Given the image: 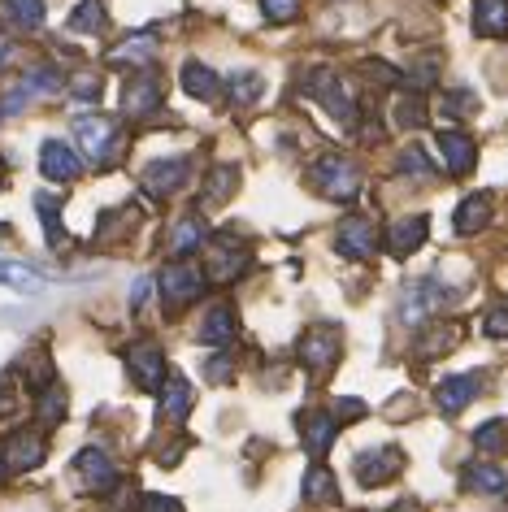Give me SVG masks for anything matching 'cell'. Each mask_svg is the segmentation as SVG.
Segmentation results:
<instances>
[{
	"label": "cell",
	"instance_id": "1",
	"mask_svg": "<svg viewBox=\"0 0 508 512\" xmlns=\"http://www.w3.org/2000/svg\"><path fill=\"white\" fill-rule=\"evenodd\" d=\"M309 183H313L317 196L348 204V200H357V191H361V170L344 157V152H326V157H317L309 165Z\"/></svg>",
	"mask_w": 508,
	"mask_h": 512
},
{
	"label": "cell",
	"instance_id": "2",
	"mask_svg": "<svg viewBox=\"0 0 508 512\" xmlns=\"http://www.w3.org/2000/svg\"><path fill=\"white\" fill-rule=\"evenodd\" d=\"M304 92H309L313 100H322L326 113L339 126H348V131L357 126V105H352L348 87H344V79H339L335 70H309V74H304Z\"/></svg>",
	"mask_w": 508,
	"mask_h": 512
},
{
	"label": "cell",
	"instance_id": "3",
	"mask_svg": "<svg viewBox=\"0 0 508 512\" xmlns=\"http://www.w3.org/2000/svg\"><path fill=\"white\" fill-rule=\"evenodd\" d=\"M74 139H79V148L96 165H109L113 152H118V126H113V118H105V113H83V118H74Z\"/></svg>",
	"mask_w": 508,
	"mask_h": 512
},
{
	"label": "cell",
	"instance_id": "4",
	"mask_svg": "<svg viewBox=\"0 0 508 512\" xmlns=\"http://www.w3.org/2000/svg\"><path fill=\"white\" fill-rule=\"evenodd\" d=\"M452 300H456V291H448L439 278H417V283L400 296V317L409 326H422L430 313H439L443 304H452Z\"/></svg>",
	"mask_w": 508,
	"mask_h": 512
},
{
	"label": "cell",
	"instance_id": "5",
	"mask_svg": "<svg viewBox=\"0 0 508 512\" xmlns=\"http://www.w3.org/2000/svg\"><path fill=\"white\" fill-rule=\"evenodd\" d=\"M200 291H205V274L196 270L187 256H179L174 265H165L161 270V300H165V309H183V304H192Z\"/></svg>",
	"mask_w": 508,
	"mask_h": 512
},
{
	"label": "cell",
	"instance_id": "6",
	"mask_svg": "<svg viewBox=\"0 0 508 512\" xmlns=\"http://www.w3.org/2000/svg\"><path fill=\"white\" fill-rule=\"evenodd\" d=\"M205 270H209L213 283H235V278L248 270V243H235L231 235L209 239V248H205Z\"/></svg>",
	"mask_w": 508,
	"mask_h": 512
},
{
	"label": "cell",
	"instance_id": "7",
	"mask_svg": "<svg viewBox=\"0 0 508 512\" xmlns=\"http://www.w3.org/2000/svg\"><path fill=\"white\" fill-rule=\"evenodd\" d=\"M339 352H344V339H339L335 326H313L309 335L300 339V361H304V369H313V374H330Z\"/></svg>",
	"mask_w": 508,
	"mask_h": 512
},
{
	"label": "cell",
	"instance_id": "8",
	"mask_svg": "<svg viewBox=\"0 0 508 512\" xmlns=\"http://www.w3.org/2000/svg\"><path fill=\"white\" fill-rule=\"evenodd\" d=\"M126 365H131V378L139 391H161L165 387V356L152 339H139L131 352H126Z\"/></svg>",
	"mask_w": 508,
	"mask_h": 512
},
{
	"label": "cell",
	"instance_id": "9",
	"mask_svg": "<svg viewBox=\"0 0 508 512\" xmlns=\"http://www.w3.org/2000/svg\"><path fill=\"white\" fill-rule=\"evenodd\" d=\"M187 174H192V161L187 157H161V161H152L144 174H139V183H144L148 196H174L179 187H187Z\"/></svg>",
	"mask_w": 508,
	"mask_h": 512
},
{
	"label": "cell",
	"instance_id": "10",
	"mask_svg": "<svg viewBox=\"0 0 508 512\" xmlns=\"http://www.w3.org/2000/svg\"><path fill=\"white\" fill-rule=\"evenodd\" d=\"M74 473H79V486L87 495H109L118 486V469L100 447H87V452L74 456Z\"/></svg>",
	"mask_w": 508,
	"mask_h": 512
},
{
	"label": "cell",
	"instance_id": "11",
	"mask_svg": "<svg viewBox=\"0 0 508 512\" xmlns=\"http://www.w3.org/2000/svg\"><path fill=\"white\" fill-rule=\"evenodd\" d=\"M404 469V452L400 447H370L357 456V482L361 486H387L391 478H400Z\"/></svg>",
	"mask_w": 508,
	"mask_h": 512
},
{
	"label": "cell",
	"instance_id": "12",
	"mask_svg": "<svg viewBox=\"0 0 508 512\" xmlns=\"http://www.w3.org/2000/svg\"><path fill=\"white\" fill-rule=\"evenodd\" d=\"M335 243H339V252H344L348 261H370V256L378 252V230H374L370 217H344Z\"/></svg>",
	"mask_w": 508,
	"mask_h": 512
},
{
	"label": "cell",
	"instance_id": "13",
	"mask_svg": "<svg viewBox=\"0 0 508 512\" xmlns=\"http://www.w3.org/2000/svg\"><path fill=\"white\" fill-rule=\"evenodd\" d=\"M40 170H44V178H53V183H74V178L83 174V161H79V152H74L70 144H61V139H44Z\"/></svg>",
	"mask_w": 508,
	"mask_h": 512
},
{
	"label": "cell",
	"instance_id": "14",
	"mask_svg": "<svg viewBox=\"0 0 508 512\" xmlns=\"http://www.w3.org/2000/svg\"><path fill=\"white\" fill-rule=\"evenodd\" d=\"M335 434H339V421L322 413V408H309V413L300 417V439H304V452L309 456H326Z\"/></svg>",
	"mask_w": 508,
	"mask_h": 512
},
{
	"label": "cell",
	"instance_id": "15",
	"mask_svg": "<svg viewBox=\"0 0 508 512\" xmlns=\"http://www.w3.org/2000/svg\"><path fill=\"white\" fill-rule=\"evenodd\" d=\"M44 456H48V447L40 434H31V430H22L14 434V439L5 443V452H0V460H5L14 473H27V469H40L44 465Z\"/></svg>",
	"mask_w": 508,
	"mask_h": 512
},
{
	"label": "cell",
	"instance_id": "16",
	"mask_svg": "<svg viewBox=\"0 0 508 512\" xmlns=\"http://www.w3.org/2000/svg\"><path fill=\"white\" fill-rule=\"evenodd\" d=\"M439 152H443V165H448V174H469L478 165V148L474 139H469L465 131H443L439 135Z\"/></svg>",
	"mask_w": 508,
	"mask_h": 512
},
{
	"label": "cell",
	"instance_id": "17",
	"mask_svg": "<svg viewBox=\"0 0 508 512\" xmlns=\"http://www.w3.org/2000/svg\"><path fill=\"white\" fill-rule=\"evenodd\" d=\"M426 235H430V217H426V213L400 217V222L387 230V248H391V256H409V252L422 248Z\"/></svg>",
	"mask_w": 508,
	"mask_h": 512
},
{
	"label": "cell",
	"instance_id": "18",
	"mask_svg": "<svg viewBox=\"0 0 508 512\" xmlns=\"http://www.w3.org/2000/svg\"><path fill=\"white\" fill-rule=\"evenodd\" d=\"M478 374H461V378H443L439 382V391H435V400H439V408L448 417H456V413H465L469 404H474V395H478Z\"/></svg>",
	"mask_w": 508,
	"mask_h": 512
},
{
	"label": "cell",
	"instance_id": "19",
	"mask_svg": "<svg viewBox=\"0 0 508 512\" xmlns=\"http://www.w3.org/2000/svg\"><path fill=\"white\" fill-rule=\"evenodd\" d=\"M122 105H126L131 118H148V113H157L161 109V83L152 79V74H135V79L126 83Z\"/></svg>",
	"mask_w": 508,
	"mask_h": 512
},
{
	"label": "cell",
	"instance_id": "20",
	"mask_svg": "<svg viewBox=\"0 0 508 512\" xmlns=\"http://www.w3.org/2000/svg\"><path fill=\"white\" fill-rule=\"evenodd\" d=\"M205 243H209L205 217L187 213V217H179V222H174V230H170V252H174V256H192V252L205 248Z\"/></svg>",
	"mask_w": 508,
	"mask_h": 512
},
{
	"label": "cell",
	"instance_id": "21",
	"mask_svg": "<svg viewBox=\"0 0 508 512\" xmlns=\"http://www.w3.org/2000/svg\"><path fill=\"white\" fill-rule=\"evenodd\" d=\"M235 339V309L231 304H213L205 313V322H200V343H209V348H222V343Z\"/></svg>",
	"mask_w": 508,
	"mask_h": 512
},
{
	"label": "cell",
	"instance_id": "22",
	"mask_svg": "<svg viewBox=\"0 0 508 512\" xmlns=\"http://www.w3.org/2000/svg\"><path fill=\"white\" fill-rule=\"evenodd\" d=\"M474 31L487 40L508 35V0H474Z\"/></svg>",
	"mask_w": 508,
	"mask_h": 512
},
{
	"label": "cell",
	"instance_id": "23",
	"mask_svg": "<svg viewBox=\"0 0 508 512\" xmlns=\"http://www.w3.org/2000/svg\"><path fill=\"white\" fill-rule=\"evenodd\" d=\"M487 222H491V196H487V191L465 196L461 209H456V235H478Z\"/></svg>",
	"mask_w": 508,
	"mask_h": 512
},
{
	"label": "cell",
	"instance_id": "24",
	"mask_svg": "<svg viewBox=\"0 0 508 512\" xmlns=\"http://www.w3.org/2000/svg\"><path fill=\"white\" fill-rule=\"evenodd\" d=\"M239 187V170L235 165H218V170L209 174L205 191H200V209H213V204H226L231 200V191Z\"/></svg>",
	"mask_w": 508,
	"mask_h": 512
},
{
	"label": "cell",
	"instance_id": "25",
	"mask_svg": "<svg viewBox=\"0 0 508 512\" xmlns=\"http://www.w3.org/2000/svg\"><path fill=\"white\" fill-rule=\"evenodd\" d=\"M183 92L196 96V100H213V96L222 92V83H218V74H213L209 66H200V61H187V66H183Z\"/></svg>",
	"mask_w": 508,
	"mask_h": 512
},
{
	"label": "cell",
	"instance_id": "26",
	"mask_svg": "<svg viewBox=\"0 0 508 512\" xmlns=\"http://www.w3.org/2000/svg\"><path fill=\"white\" fill-rule=\"evenodd\" d=\"M456 343H461V330L448 326V322H435V326H426L422 343H417V356H426V361H435V356L452 352Z\"/></svg>",
	"mask_w": 508,
	"mask_h": 512
},
{
	"label": "cell",
	"instance_id": "27",
	"mask_svg": "<svg viewBox=\"0 0 508 512\" xmlns=\"http://www.w3.org/2000/svg\"><path fill=\"white\" fill-rule=\"evenodd\" d=\"M152 57H157V40H152L148 31H144V35H131V40L118 44V48L109 53L113 66H131V61H135V66H148Z\"/></svg>",
	"mask_w": 508,
	"mask_h": 512
},
{
	"label": "cell",
	"instance_id": "28",
	"mask_svg": "<svg viewBox=\"0 0 508 512\" xmlns=\"http://www.w3.org/2000/svg\"><path fill=\"white\" fill-rule=\"evenodd\" d=\"M61 87H66L61 70H53V66H35V70H27V79H22L18 96H22V100H31V96H57Z\"/></svg>",
	"mask_w": 508,
	"mask_h": 512
},
{
	"label": "cell",
	"instance_id": "29",
	"mask_svg": "<svg viewBox=\"0 0 508 512\" xmlns=\"http://www.w3.org/2000/svg\"><path fill=\"white\" fill-rule=\"evenodd\" d=\"M161 395H165L161 408H165V417H170V421H183L187 413H192V387H187L183 378H170L161 387Z\"/></svg>",
	"mask_w": 508,
	"mask_h": 512
},
{
	"label": "cell",
	"instance_id": "30",
	"mask_svg": "<svg viewBox=\"0 0 508 512\" xmlns=\"http://www.w3.org/2000/svg\"><path fill=\"white\" fill-rule=\"evenodd\" d=\"M0 287L40 291V287H44V274H40V270H31V265H18V261H0Z\"/></svg>",
	"mask_w": 508,
	"mask_h": 512
},
{
	"label": "cell",
	"instance_id": "31",
	"mask_svg": "<svg viewBox=\"0 0 508 512\" xmlns=\"http://www.w3.org/2000/svg\"><path fill=\"white\" fill-rule=\"evenodd\" d=\"M304 499H313V504H335L339 491H335V478H330V469L309 465V473H304Z\"/></svg>",
	"mask_w": 508,
	"mask_h": 512
},
{
	"label": "cell",
	"instance_id": "32",
	"mask_svg": "<svg viewBox=\"0 0 508 512\" xmlns=\"http://www.w3.org/2000/svg\"><path fill=\"white\" fill-rule=\"evenodd\" d=\"M465 486H474V491H487V495H504L508 491V478H504L500 465H469Z\"/></svg>",
	"mask_w": 508,
	"mask_h": 512
},
{
	"label": "cell",
	"instance_id": "33",
	"mask_svg": "<svg viewBox=\"0 0 508 512\" xmlns=\"http://www.w3.org/2000/svg\"><path fill=\"white\" fill-rule=\"evenodd\" d=\"M70 31L100 35V31H105V5H100V0H83V5L70 14Z\"/></svg>",
	"mask_w": 508,
	"mask_h": 512
},
{
	"label": "cell",
	"instance_id": "34",
	"mask_svg": "<svg viewBox=\"0 0 508 512\" xmlns=\"http://www.w3.org/2000/svg\"><path fill=\"white\" fill-rule=\"evenodd\" d=\"M35 209H40L48 248H61V243H66V235H61V209H57V200H53V196H35Z\"/></svg>",
	"mask_w": 508,
	"mask_h": 512
},
{
	"label": "cell",
	"instance_id": "35",
	"mask_svg": "<svg viewBox=\"0 0 508 512\" xmlns=\"http://www.w3.org/2000/svg\"><path fill=\"white\" fill-rule=\"evenodd\" d=\"M44 0H9V18L18 22L22 31H40L44 27Z\"/></svg>",
	"mask_w": 508,
	"mask_h": 512
},
{
	"label": "cell",
	"instance_id": "36",
	"mask_svg": "<svg viewBox=\"0 0 508 512\" xmlns=\"http://www.w3.org/2000/svg\"><path fill=\"white\" fill-rule=\"evenodd\" d=\"M474 447L478 452H504L508 447V426L504 421H487V426L474 430Z\"/></svg>",
	"mask_w": 508,
	"mask_h": 512
},
{
	"label": "cell",
	"instance_id": "37",
	"mask_svg": "<svg viewBox=\"0 0 508 512\" xmlns=\"http://www.w3.org/2000/svg\"><path fill=\"white\" fill-rule=\"evenodd\" d=\"M396 170H400V174H413V178H430V174H435V165H430L426 152L413 144V148H404V152H400Z\"/></svg>",
	"mask_w": 508,
	"mask_h": 512
},
{
	"label": "cell",
	"instance_id": "38",
	"mask_svg": "<svg viewBox=\"0 0 508 512\" xmlns=\"http://www.w3.org/2000/svg\"><path fill=\"white\" fill-rule=\"evenodd\" d=\"M61 417H66V391H61V387H48L44 400H40V421H44V426H57Z\"/></svg>",
	"mask_w": 508,
	"mask_h": 512
},
{
	"label": "cell",
	"instance_id": "39",
	"mask_svg": "<svg viewBox=\"0 0 508 512\" xmlns=\"http://www.w3.org/2000/svg\"><path fill=\"white\" fill-rule=\"evenodd\" d=\"M231 92H235V105H252L261 92H265V83H261V74H235V83H231Z\"/></svg>",
	"mask_w": 508,
	"mask_h": 512
},
{
	"label": "cell",
	"instance_id": "40",
	"mask_svg": "<svg viewBox=\"0 0 508 512\" xmlns=\"http://www.w3.org/2000/svg\"><path fill=\"white\" fill-rule=\"evenodd\" d=\"M261 9H265V18L270 22H278V27L300 18V0H261Z\"/></svg>",
	"mask_w": 508,
	"mask_h": 512
},
{
	"label": "cell",
	"instance_id": "41",
	"mask_svg": "<svg viewBox=\"0 0 508 512\" xmlns=\"http://www.w3.org/2000/svg\"><path fill=\"white\" fill-rule=\"evenodd\" d=\"M396 122L400 126H422L426 122V105L417 96H404L400 105H396Z\"/></svg>",
	"mask_w": 508,
	"mask_h": 512
},
{
	"label": "cell",
	"instance_id": "42",
	"mask_svg": "<svg viewBox=\"0 0 508 512\" xmlns=\"http://www.w3.org/2000/svg\"><path fill=\"white\" fill-rule=\"evenodd\" d=\"M482 330H487L491 339H508V304H504V309H491L487 322H482Z\"/></svg>",
	"mask_w": 508,
	"mask_h": 512
},
{
	"label": "cell",
	"instance_id": "43",
	"mask_svg": "<svg viewBox=\"0 0 508 512\" xmlns=\"http://www.w3.org/2000/svg\"><path fill=\"white\" fill-rule=\"evenodd\" d=\"M70 92L79 100H100V79H92V74H79V79L70 83Z\"/></svg>",
	"mask_w": 508,
	"mask_h": 512
},
{
	"label": "cell",
	"instance_id": "44",
	"mask_svg": "<svg viewBox=\"0 0 508 512\" xmlns=\"http://www.w3.org/2000/svg\"><path fill=\"white\" fill-rule=\"evenodd\" d=\"M139 512H183V504H179V499H170V495H148Z\"/></svg>",
	"mask_w": 508,
	"mask_h": 512
},
{
	"label": "cell",
	"instance_id": "45",
	"mask_svg": "<svg viewBox=\"0 0 508 512\" xmlns=\"http://www.w3.org/2000/svg\"><path fill=\"white\" fill-rule=\"evenodd\" d=\"M18 408V400H14V374H9L5 382H0V417H9Z\"/></svg>",
	"mask_w": 508,
	"mask_h": 512
},
{
	"label": "cell",
	"instance_id": "46",
	"mask_svg": "<svg viewBox=\"0 0 508 512\" xmlns=\"http://www.w3.org/2000/svg\"><path fill=\"white\" fill-rule=\"evenodd\" d=\"M443 109H448V113H469V109H474V96H469V92H452L448 100H443Z\"/></svg>",
	"mask_w": 508,
	"mask_h": 512
},
{
	"label": "cell",
	"instance_id": "47",
	"mask_svg": "<svg viewBox=\"0 0 508 512\" xmlns=\"http://www.w3.org/2000/svg\"><path fill=\"white\" fill-rule=\"evenodd\" d=\"M335 417H348V421H352V417H365V404H361V400H339V404H335Z\"/></svg>",
	"mask_w": 508,
	"mask_h": 512
},
{
	"label": "cell",
	"instance_id": "48",
	"mask_svg": "<svg viewBox=\"0 0 508 512\" xmlns=\"http://www.w3.org/2000/svg\"><path fill=\"white\" fill-rule=\"evenodd\" d=\"M14 57H18V44L0 35V70H5V66H9V61H14Z\"/></svg>",
	"mask_w": 508,
	"mask_h": 512
},
{
	"label": "cell",
	"instance_id": "49",
	"mask_svg": "<svg viewBox=\"0 0 508 512\" xmlns=\"http://www.w3.org/2000/svg\"><path fill=\"white\" fill-rule=\"evenodd\" d=\"M226 374H231V365H226V356H213V365H209V382H222Z\"/></svg>",
	"mask_w": 508,
	"mask_h": 512
},
{
	"label": "cell",
	"instance_id": "50",
	"mask_svg": "<svg viewBox=\"0 0 508 512\" xmlns=\"http://www.w3.org/2000/svg\"><path fill=\"white\" fill-rule=\"evenodd\" d=\"M144 300H148V283H135L131 287V309L139 313V309H144Z\"/></svg>",
	"mask_w": 508,
	"mask_h": 512
},
{
	"label": "cell",
	"instance_id": "51",
	"mask_svg": "<svg viewBox=\"0 0 508 512\" xmlns=\"http://www.w3.org/2000/svg\"><path fill=\"white\" fill-rule=\"evenodd\" d=\"M391 512H417L413 504H400V508H391Z\"/></svg>",
	"mask_w": 508,
	"mask_h": 512
},
{
	"label": "cell",
	"instance_id": "52",
	"mask_svg": "<svg viewBox=\"0 0 508 512\" xmlns=\"http://www.w3.org/2000/svg\"><path fill=\"white\" fill-rule=\"evenodd\" d=\"M0 465H5V460H0Z\"/></svg>",
	"mask_w": 508,
	"mask_h": 512
},
{
	"label": "cell",
	"instance_id": "53",
	"mask_svg": "<svg viewBox=\"0 0 508 512\" xmlns=\"http://www.w3.org/2000/svg\"><path fill=\"white\" fill-rule=\"evenodd\" d=\"M0 113H5V109H0Z\"/></svg>",
	"mask_w": 508,
	"mask_h": 512
}]
</instances>
